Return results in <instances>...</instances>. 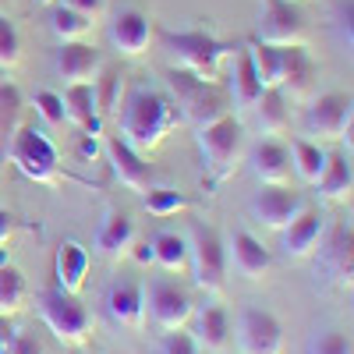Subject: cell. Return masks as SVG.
Returning <instances> with one entry per match:
<instances>
[{
	"label": "cell",
	"instance_id": "obj_17",
	"mask_svg": "<svg viewBox=\"0 0 354 354\" xmlns=\"http://www.w3.org/2000/svg\"><path fill=\"white\" fill-rule=\"evenodd\" d=\"M326 230V216L312 205H301V213L280 230V248L287 259H308L319 248V238Z\"/></svg>",
	"mask_w": 354,
	"mask_h": 354
},
{
	"label": "cell",
	"instance_id": "obj_44",
	"mask_svg": "<svg viewBox=\"0 0 354 354\" xmlns=\"http://www.w3.org/2000/svg\"><path fill=\"white\" fill-rule=\"evenodd\" d=\"M135 262H142V266H153L156 259H153V241H142V245H131V252H128Z\"/></svg>",
	"mask_w": 354,
	"mask_h": 354
},
{
	"label": "cell",
	"instance_id": "obj_19",
	"mask_svg": "<svg viewBox=\"0 0 354 354\" xmlns=\"http://www.w3.org/2000/svg\"><path fill=\"white\" fill-rule=\"evenodd\" d=\"M135 238H138L135 220L128 213H121V209H106L103 220H100V227H96V241L93 245H96V252L103 259H121V255L131 252Z\"/></svg>",
	"mask_w": 354,
	"mask_h": 354
},
{
	"label": "cell",
	"instance_id": "obj_33",
	"mask_svg": "<svg viewBox=\"0 0 354 354\" xmlns=\"http://www.w3.org/2000/svg\"><path fill=\"white\" fill-rule=\"evenodd\" d=\"M248 53H252V64H255V75L262 82V88H280V68H283V46H273V43H248Z\"/></svg>",
	"mask_w": 354,
	"mask_h": 354
},
{
	"label": "cell",
	"instance_id": "obj_4",
	"mask_svg": "<svg viewBox=\"0 0 354 354\" xmlns=\"http://www.w3.org/2000/svg\"><path fill=\"white\" fill-rule=\"evenodd\" d=\"M163 46L170 53L174 68L192 71L198 78L220 82V68L223 61L234 53L230 43L216 39L213 32H202V28H188V32H163Z\"/></svg>",
	"mask_w": 354,
	"mask_h": 354
},
{
	"label": "cell",
	"instance_id": "obj_31",
	"mask_svg": "<svg viewBox=\"0 0 354 354\" xmlns=\"http://www.w3.org/2000/svg\"><path fill=\"white\" fill-rule=\"evenodd\" d=\"M252 110L259 117L262 135H280L287 128V93H280V88H262Z\"/></svg>",
	"mask_w": 354,
	"mask_h": 354
},
{
	"label": "cell",
	"instance_id": "obj_46",
	"mask_svg": "<svg viewBox=\"0 0 354 354\" xmlns=\"http://www.w3.org/2000/svg\"><path fill=\"white\" fill-rule=\"evenodd\" d=\"M100 153V145H96V135H88L85 142H82V156H96Z\"/></svg>",
	"mask_w": 354,
	"mask_h": 354
},
{
	"label": "cell",
	"instance_id": "obj_27",
	"mask_svg": "<svg viewBox=\"0 0 354 354\" xmlns=\"http://www.w3.org/2000/svg\"><path fill=\"white\" fill-rule=\"evenodd\" d=\"M351 188H354L351 156H344V153H330V156H326V167H322V174L315 177V192H319V198L340 202V198H351Z\"/></svg>",
	"mask_w": 354,
	"mask_h": 354
},
{
	"label": "cell",
	"instance_id": "obj_26",
	"mask_svg": "<svg viewBox=\"0 0 354 354\" xmlns=\"http://www.w3.org/2000/svg\"><path fill=\"white\" fill-rule=\"evenodd\" d=\"M195 344L205 347V351H223L227 340H230V315L223 305L209 301V305H202L198 315H195Z\"/></svg>",
	"mask_w": 354,
	"mask_h": 354
},
{
	"label": "cell",
	"instance_id": "obj_13",
	"mask_svg": "<svg viewBox=\"0 0 354 354\" xmlns=\"http://www.w3.org/2000/svg\"><path fill=\"white\" fill-rule=\"evenodd\" d=\"M301 195L298 192H290L287 185H262V192L252 195L248 202V213L255 223L262 227H270V230H283L294 216L301 213Z\"/></svg>",
	"mask_w": 354,
	"mask_h": 354
},
{
	"label": "cell",
	"instance_id": "obj_6",
	"mask_svg": "<svg viewBox=\"0 0 354 354\" xmlns=\"http://www.w3.org/2000/svg\"><path fill=\"white\" fill-rule=\"evenodd\" d=\"M39 315L50 326V333L71 347H78L93 337V315H88V308L82 305L78 294H68L61 287L39 294Z\"/></svg>",
	"mask_w": 354,
	"mask_h": 354
},
{
	"label": "cell",
	"instance_id": "obj_12",
	"mask_svg": "<svg viewBox=\"0 0 354 354\" xmlns=\"http://www.w3.org/2000/svg\"><path fill=\"white\" fill-rule=\"evenodd\" d=\"M142 298H145V312H149L153 322L163 330H181L195 312L188 294L181 287L167 283V280H153L149 287H142Z\"/></svg>",
	"mask_w": 354,
	"mask_h": 354
},
{
	"label": "cell",
	"instance_id": "obj_14",
	"mask_svg": "<svg viewBox=\"0 0 354 354\" xmlns=\"http://www.w3.org/2000/svg\"><path fill=\"white\" fill-rule=\"evenodd\" d=\"M106 160H110V170H113V177L121 181L124 188H131V192H149L153 185H156V174H153V167L145 163V156L138 153V149H131V145L121 138V135H110L106 138Z\"/></svg>",
	"mask_w": 354,
	"mask_h": 354
},
{
	"label": "cell",
	"instance_id": "obj_24",
	"mask_svg": "<svg viewBox=\"0 0 354 354\" xmlns=\"http://www.w3.org/2000/svg\"><path fill=\"white\" fill-rule=\"evenodd\" d=\"M64 113L75 128H82L85 135H100L103 128V117H100V106H96V88L93 82H82V85H68L64 93Z\"/></svg>",
	"mask_w": 354,
	"mask_h": 354
},
{
	"label": "cell",
	"instance_id": "obj_15",
	"mask_svg": "<svg viewBox=\"0 0 354 354\" xmlns=\"http://www.w3.org/2000/svg\"><path fill=\"white\" fill-rule=\"evenodd\" d=\"M103 61H100V50L93 43H57L53 53V71L57 78H64V85H82V82H96Z\"/></svg>",
	"mask_w": 354,
	"mask_h": 354
},
{
	"label": "cell",
	"instance_id": "obj_42",
	"mask_svg": "<svg viewBox=\"0 0 354 354\" xmlns=\"http://www.w3.org/2000/svg\"><path fill=\"white\" fill-rule=\"evenodd\" d=\"M61 4H68L71 11H78V15H85V18H103V11H106V0H61Z\"/></svg>",
	"mask_w": 354,
	"mask_h": 354
},
{
	"label": "cell",
	"instance_id": "obj_8",
	"mask_svg": "<svg viewBox=\"0 0 354 354\" xmlns=\"http://www.w3.org/2000/svg\"><path fill=\"white\" fill-rule=\"evenodd\" d=\"M185 238H188V266H192L195 283L202 290L216 294L227 280V245L220 241V234L213 227H202V223H192Z\"/></svg>",
	"mask_w": 354,
	"mask_h": 354
},
{
	"label": "cell",
	"instance_id": "obj_22",
	"mask_svg": "<svg viewBox=\"0 0 354 354\" xmlns=\"http://www.w3.org/2000/svg\"><path fill=\"white\" fill-rule=\"evenodd\" d=\"M106 312L113 322H121L128 330H138L145 322V298H142V287L131 280H113L106 287Z\"/></svg>",
	"mask_w": 354,
	"mask_h": 354
},
{
	"label": "cell",
	"instance_id": "obj_34",
	"mask_svg": "<svg viewBox=\"0 0 354 354\" xmlns=\"http://www.w3.org/2000/svg\"><path fill=\"white\" fill-rule=\"evenodd\" d=\"M50 32H53L57 43H78L93 32V18L71 11L68 4H57L53 15H50Z\"/></svg>",
	"mask_w": 354,
	"mask_h": 354
},
{
	"label": "cell",
	"instance_id": "obj_11",
	"mask_svg": "<svg viewBox=\"0 0 354 354\" xmlns=\"http://www.w3.org/2000/svg\"><path fill=\"white\" fill-rule=\"evenodd\" d=\"M238 354H280L283 326L270 308H245L238 315Z\"/></svg>",
	"mask_w": 354,
	"mask_h": 354
},
{
	"label": "cell",
	"instance_id": "obj_18",
	"mask_svg": "<svg viewBox=\"0 0 354 354\" xmlns=\"http://www.w3.org/2000/svg\"><path fill=\"white\" fill-rule=\"evenodd\" d=\"M248 163H252V174L259 177L262 185H287L290 181V149L277 138H262L252 145L248 153Z\"/></svg>",
	"mask_w": 354,
	"mask_h": 354
},
{
	"label": "cell",
	"instance_id": "obj_1",
	"mask_svg": "<svg viewBox=\"0 0 354 354\" xmlns=\"http://www.w3.org/2000/svg\"><path fill=\"white\" fill-rule=\"evenodd\" d=\"M117 121H121V138L138 153H149L167 138V131L181 121L177 106L170 96L156 93L149 85H135L124 96L121 110H117Z\"/></svg>",
	"mask_w": 354,
	"mask_h": 354
},
{
	"label": "cell",
	"instance_id": "obj_35",
	"mask_svg": "<svg viewBox=\"0 0 354 354\" xmlns=\"http://www.w3.org/2000/svg\"><path fill=\"white\" fill-rule=\"evenodd\" d=\"M28 298V280L18 266L0 262V315H15Z\"/></svg>",
	"mask_w": 354,
	"mask_h": 354
},
{
	"label": "cell",
	"instance_id": "obj_3",
	"mask_svg": "<svg viewBox=\"0 0 354 354\" xmlns=\"http://www.w3.org/2000/svg\"><path fill=\"white\" fill-rule=\"evenodd\" d=\"M167 85L174 93V106H177V117H185L188 124H205V121H216V117L230 113V93L227 85L220 82H209V78H198L192 71H181V68H170L167 75Z\"/></svg>",
	"mask_w": 354,
	"mask_h": 354
},
{
	"label": "cell",
	"instance_id": "obj_10",
	"mask_svg": "<svg viewBox=\"0 0 354 354\" xmlns=\"http://www.w3.org/2000/svg\"><path fill=\"white\" fill-rule=\"evenodd\" d=\"M315 255V266L322 273H326L337 287H351L354 280V230L347 220L333 223L330 234L322 230V238H319V248L312 252Z\"/></svg>",
	"mask_w": 354,
	"mask_h": 354
},
{
	"label": "cell",
	"instance_id": "obj_16",
	"mask_svg": "<svg viewBox=\"0 0 354 354\" xmlns=\"http://www.w3.org/2000/svg\"><path fill=\"white\" fill-rule=\"evenodd\" d=\"M153 43V21L149 15H142L138 8L117 11L110 21V46L121 57H142Z\"/></svg>",
	"mask_w": 354,
	"mask_h": 354
},
{
	"label": "cell",
	"instance_id": "obj_2",
	"mask_svg": "<svg viewBox=\"0 0 354 354\" xmlns=\"http://www.w3.org/2000/svg\"><path fill=\"white\" fill-rule=\"evenodd\" d=\"M195 145L202 153V163L209 170V185H223L238 174L245 160V128L234 113H223L216 121H205L195 128Z\"/></svg>",
	"mask_w": 354,
	"mask_h": 354
},
{
	"label": "cell",
	"instance_id": "obj_38",
	"mask_svg": "<svg viewBox=\"0 0 354 354\" xmlns=\"http://www.w3.org/2000/svg\"><path fill=\"white\" fill-rule=\"evenodd\" d=\"M305 354H354V347H351V337L340 330H319L308 340Z\"/></svg>",
	"mask_w": 354,
	"mask_h": 354
},
{
	"label": "cell",
	"instance_id": "obj_25",
	"mask_svg": "<svg viewBox=\"0 0 354 354\" xmlns=\"http://www.w3.org/2000/svg\"><path fill=\"white\" fill-rule=\"evenodd\" d=\"M315 78V61L305 46H283V68H280V93L305 96Z\"/></svg>",
	"mask_w": 354,
	"mask_h": 354
},
{
	"label": "cell",
	"instance_id": "obj_39",
	"mask_svg": "<svg viewBox=\"0 0 354 354\" xmlns=\"http://www.w3.org/2000/svg\"><path fill=\"white\" fill-rule=\"evenodd\" d=\"M32 103H36V113L43 117L46 124H64V121H68L61 93H50V88H39V93L32 96Z\"/></svg>",
	"mask_w": 354,
	"mask_h": 354
},
{
	"label": "cell",
	"instance_id": "obj_7",
	"mask_svg": "<svg viewBox=\"0 0 354 354\" xmlns=\"http://www.w3.org/2000/svg\"><path fill=\"white\" fill-rule=\"evenodd\" d=\"M351 121L354 103L347 93H322L305 110V138L312 142H340L351 156Z\"/></svg>",
	"mask_w": 354,
	"mask_h": 354
},
{
	"label": "cell",
	"instance_id": "obj_5",
	"mask_svg": "<svg viewBox=\"0 0 354 354\" xmlns=\"http://www.w3.org/2000/svg\"><path fill=\"white\" fill-rule=\"evenodd\" d=\"M4 160L15 163V170L21 177L36 185H57L61 181V153H57L53 138L46 135V128L39 124H21L15 131V138L8 142Z\"/></svg>",
	"mask_w": 354,
	"mask_h": 354
},
{
	"label": "cell",
	"instance_id": "obj_40",
	"mask_svg": "<svg viewBox=\"0 0 354 354\" xmlns=\"http://www.w3.org/2000/svg\"><path fill=\"white\" fill-rule=\"evenodd\" d=\"M202 347L195 344V337L192 333H185V326L181 330H167V337L160 340V351L156 354H198Z\"/></svg>",
	"mask_w": 354,
	"mask_h": 354
},
{
	"label": "cell",
	"instance_id": "obj_45",
	"mask_svg": "<svg viewBox=\"0 0 354 354\" xmlns=\"http://www.w3.org/2000/svg\"><path fill=\"white\" fill-rule=\"evenodd\" d=\"M11 337H15V322L8 315H0V354H4V347H8Z\"/></svg>",
	"mask_w": 354,
	"mask_h": 354
},
{
	"label": "cell",
	"instance_id": "obj_47",
	"mask_svg": "<svg viewBox=\"0 0 354 354\" xmlns=\"http://www.w3.org/2000/svg\"><path fill=\"white\" fill-rule=\"evenodd\" d=\"M50 4H57V0H32V8H50Z\"/></svg>",
	"mask_w": 354,
	"mask_h": 354
},
{
	"label": "cell",
	"instance_id": "obj_29",
	"mask_svg": "<svg viewBox=\"0 0 354 354\" xmlns=\"http://www.w3.org/2000/svg\"><path fill=\"white\" fill-rule=\"evenodd\" d=\"M21 110H25L21 88L15 82H0V160H4L15 131L21 128Z\"/></svg>",
	"mask_w": 354,
	"mask_h": 354
},
{
	"label": "cell",
	"instance_id": "obj_21",
	"mask_svg": "<svg viewBox=\"0 0 354 354\" xmlns=\"http://www.w3.org/2000/svg\"><path fill=\"white\" fill-rule=\"evenodd\" d=\"M227 61H230V75H227V78H230V82H227L230 103L238 106V110H252L255 100L262 96V82H259V75H255V64H252L248 46L234 50Z\"/></svg>",
	"mask_w": 354,
	"mask_h": 354
},
{
	"label": "cell",
	"instance_id": "obj_23",
	"mask_svg": "<svg viewBox=\"0 0 354 354\" xmlns=\"http://www.w3.org/2000/svg\"><path fill=\"white\" fill-rule=\"evenodd\" d=\"M85 277H88V248L82 241H61L53 255V280L61 290L68 294H78L85 287Z\"/></svg>",
	"mask_w": 354,
	"mask_h": 354
},
{
	"label": "cell",
	"instance_id": "obj_37",
	"mask_svg": "<svg viewBox=\"0 0 354 354\" xmlns=\"http://www.w3.org/2000/svg\"><path fill=\"white\" fill-rule=\"evenodd\" d=\"M21 64V32H18V25L0 11V68L11 71Z\"/></svg>",
	"mask_w": 354,
	"mask_h": 354
},
{
	"label": "cell",
	"instance_id": "obj_9",
	"mask_svg": "<svg viewBox=\"0 0 354 354\" xmlns=\"http://www.w3.org/2000/svg\"><path fill=\"white\" fill-rule=\"evenodd\" d=\"M259 39L273 46H305L308 25L294 0H262L259 4Z\"/></svg>",
	"mask_w": 354,
	"mask_h": 354
},
{
	"label": "cell",
	"instance_id": "obj_32",
	"mask_svg": "<svg viewBox=\"0 0 354 354\" xmlns=\"http://www.w3.org/2000/svg\"><path fill=\"white\" fill-rule=\"evenodd\" d=\"M153 266H163L167 273H177L188 266V238L177 230H160L153 238Z\"/></svg>",
	"mask_w": 354,
	"mask_h": 354
},
{
	"label": "cell",
	"instance_id": "obj_20",
	"mask_svg": "<svg viewBox=\"0 0 354 354\" xmlns=\"http://www.w3.org/2000/svg\"><path fill=\"white\" fill-rule=\"evenodd\" d=\"M227 255L234 262V270H238L241 277H248V280H262L266 273H270V266H273L270 248H266L255 234H248V230H234L230 234Z\"/></svg>",
	"mask_w": 354,
	"mask_h": 354
},
{
	"label": "cell",
	"instance_id": "obj_43",
	"mask_svg": "<svg viewBox=\"0 0 354 354\" xmlns=\"http://www.w3.org/2000/svg\"><path fill=\"white\" fill-rule=\"evenodd\" d=\"M15 230H18V220H15V213L0 205V248H4V245L11 241V234H15Z\"/></svg>",
	"mask_w": 354,
	"mask_h": 354
},
{
	"label": "cell",
	"instance_id": "obj_41",
	"mask_svg": "<svg viewBox=\"0 0 354 354\" xmlns=\"http://www.w3.org/2000/svg\"><path fill=\"white\" fill-rule=\"evenodd\" d=\"M4 354H46V347H43L32 333L15 330V337H11V340H8V347H4Z\"/></svg>",
	"mask_w": 354,
	"mask_h": 354
},
{
	"label": "cell",
	"instance_id": "obj_36",
	"mask_svg": "<svg viewBox=\"0 0 354 354\" xmlns=\"http://www.w3.org/2000/svg\"><path fill=\"white\" fill-rule=\"evenodd\" d=\"M192 205V198L185 195V192H177V188H149L145 192V213L149 216H160V220H167V216H177L181 209H188Z\"/></svg>",
	"mask_w": 354,
	"mask_h": 354
},
{
	"label": "cell",
	"instance_id": "obj_28",
	"mask_svg": "<svg viewBox=\"0 0 354 354\" xmlns=\"http://www.w3.org/2000/svg\"><path fill=\"white\" fill-rule=\"evenodd\" d=\"M326 149H322V142H312V138H294L290 142V170L301 177L305 185H315V177L322 174L326 167Z\"/></svg>",
	"mask_w": 354,
	"mask_h": 354
},
{
	"label": "cell",
	"instance_id": "obj_30",
	"mask_svg": "<svg viewBox=\"0 0 354 354\" xmlns=\"http://www.w3.org/2000/svg\"><path fill=\"white\" fill-rule=\"evenodd\" d=\"M124 85H128V75L121 68H100L93 88H96V106H100V117H110L121 110L124 103Z\"/></svg>",
	"mask_w": 354,
	"mask_h": 354
}]
</instances>
